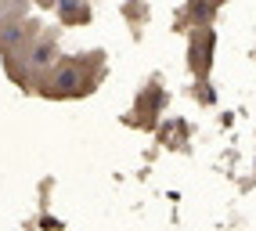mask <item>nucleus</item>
<instances>
[{"mask_svg": "<svg viewBox=\"0 0 256 231\" xmlns=\"http://www.w3.org/2000/svg\"><path fill=\"white\" fill-rule=\"evenodd\" d=\"M101 76H105V54H101V51L62 54L58 65L44 76V84L36 87V94L50 98V102H69V98L90 94L101 84Z\"/></svg>", "mask_w": 256, "mask_h": 231, "instance_id": "obj_1", "label": "nucleus"}, {"mask_svg": "<svg viewBox=\"0 0 256 231\" xmlns=\"http://www.w3.org/2000/svg\"><path fill=\"white\" fill-rule=\"evenodd\" d=\"M58 58H62V51H58V29L44 26L22 54H14V58L4 62V69H8V76L18 87H40L44 76L58 65Z\"/></svg>", "mask_w": 256, "mask_h": 231, "instance_id": "obj_2", "label": "nucleus"}, {"mask_svg": "<svg viewBox=\"0 0 256 231\" xmlns=\"http://www.w3.org/2000/svg\"><path fill=\"white\" fill-rule=\"evenodd\" d=\"M40 29H44V26H40L36 18H29L26 11L4 14V18H0V58L8 62V58H14V54H22Z\"/></svg>", "mask_w": 256, "mask_h": 231, "instance_id": "obj_3", "label": "nucleus"}, {"mask_svg": "<svg viewBox=\"0 0 256 231\" xmlns=\"http://www.w3.org/2000/svg\"><path fill=\"white\" fill-rule=\"evenodd\" d=\"M213 47H216V32L213 26H198L192 29V40H188V65L198 80H206L213 69Z\"/></svg>", "mask_w": 256, "mask_h": 231, "instance_id": "obj_4", "label": "nucleus"}, {"mask_svg": "<svg viewBox=\"0 0 256 231\" xmlns=\"http://www.w3.org/2000/svg\"><path fill=\"white\" fill-rule=\"evenodd\" d=\"M54 11H62V22H76V18L87 22V14H90V11H87V4H80V0H62Z\"/></svg>", "mask_w": 256, "mask_h": 231, "instance_id": "obj_5", "label": "nucleus"}, {"mask_svg": "<svg viewBox=\"0 0 256 231\" xmlns=\"http://www.w3.org/2000/svg\"><path fill=\"white\" fill-rule=\"evenodd\" d=\"M26 4H29V0H0V18H4V14H18V11H26Z\"/></svg>", "mask_w": 256, "mask_h": 231, "instance_id": "obj_6", "label": "nucleus"}, {"mask_svg": "<svg viewBox=\"0 0 256 231\" xmlns=\"http://www.w3.org/2000/svg\"><path fill=\"white\" fill-rule=\"evenodd\" d=\"M29 4H36V8H44V11H50V8H58L62 0H29Z\"/></svg>", "mask_w": 256, "mask_h": 231, "instance_id": "obj_7", "label": "nucleus"}]
</instances>
